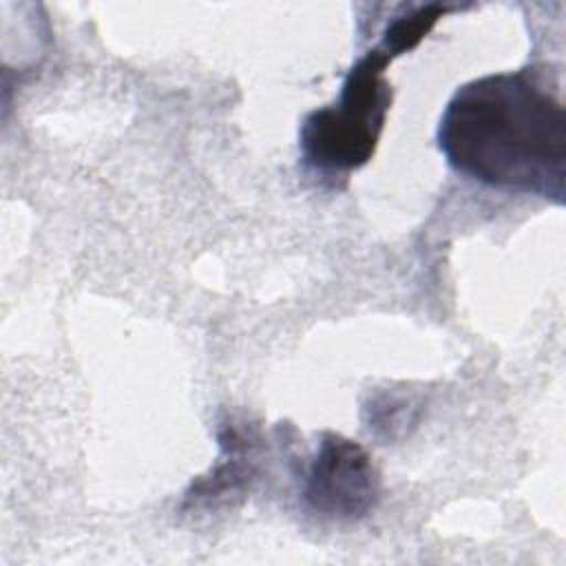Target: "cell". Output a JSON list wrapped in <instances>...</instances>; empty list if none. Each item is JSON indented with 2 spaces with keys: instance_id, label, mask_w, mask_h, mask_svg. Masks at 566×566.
I'll list each match as a JSON object with an SVG mask.
<instances>
[{
  "instance_id": "obj_3",
  "label": "cell",
  "mask_w": 566,
  "mask_h": 566,
  "mask_svg": "<svg viewBox=\"0 0 566 566\" xmlns=\"http://www.w3.org/2000/svg\"><path fill=\"white\" fill-rule=\"evenodd\" d=\"M305 506L327 520L352 522L369 515L380 500V473L358 442L323 431L301 473Z\"/></svg>"
},
{
  "instance_id": "obj_5",
  "label": "cell",
  "mask_w": 566,
  "mask_h": 566,
  "mask_svg": "<svg viewBox=\"0 0 566 566\" xmlns=\"http://www.w3.org/2000/svg\"><path fill=\"white\" fill-rule=\"evenodd\" d=\"M458 9L455 4H440V2H427V4H402L400 13H396L382 29L380 42L376 44L382 53H387L391 60L413 51L436 27V22Z\"/></svg>"
},
{
  "instance_id": "obj_4",
  "label": "cell",
  "mask_w": 566,
  "mask_h": 566,
  "mask_svg": "<svg viewBox=\"0 0 566 566\" xmlns=\"http://www.w3.org/2000/svg\"><path fill=\"white\" fill-rule=\"evenodd\" d=\"M219 462L206 475L197 478L184 493V513L217 511L228 504L232 506L234 500L250 491L259 462L256 429L230 416L219 422Z\"/></svg>"
},
{
  "instance_id": "obj_2",
  "label": "cell",
  "mask_w": 566,
  "mask_h": 566,
  "mask_svg": "<svg viewBox=\"0 0 566 566\" xmlns=\"http://www.w3.org/2000/svg\"><path fill=\"white\" fill-rule=\"evenodd\" d=\"M389 62L387 53L371 46L347 71L338 99L303 117L298 157L305 170L338 179L371 159L391 106V86L385 80Z\"/></svg>"
},
{
  "instance_id": "obj_1",
  "label": "cell",
  "mask_w": 566,
  "mask_h": 566,
  "mask_svg": "<svg viewBox=\"0 0 566 566\" xmlns=\"http://www.w3.org/2000/svg\"><path fill=\"white\" fill-rule=\"evenodd\" d=\"M436 142L464 179L555 203L566 199V111L546 66L458 86L440 115Z\"/></svg>"
}]
</instances>
